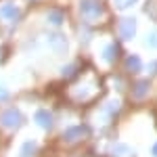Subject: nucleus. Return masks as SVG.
I'll return each instance as SVG.
<instances>
[{
  "label": "nucleus",
  "mask_w": 157,
  "mask_h": 157,
  "mask_svg": "<svg viewBox=\"0 0 157 157\" xmlns=\"http://www.w3.org/2000/svg\"><path fill=\"white\" fill-rule=\"evenodd\" d=\"M17 120V117H15V115H9V117H6V115H4V117H2V121H4V124H11V121H15Z\"/></svg>",
  "instance_id": "obj_1"
}]
</instances>
